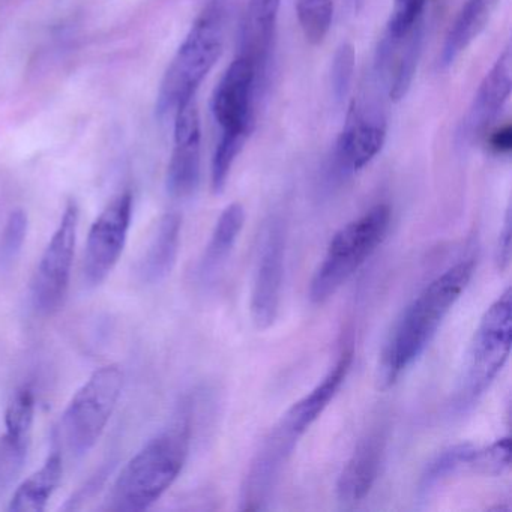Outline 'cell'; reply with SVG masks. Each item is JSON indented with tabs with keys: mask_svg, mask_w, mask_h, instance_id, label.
<instances>
[{
	"mask_svg": "<svg viewBox=\"0 0 512 512\" xmlns=\"http://www.w3.org/2000/svg\"><path fill=\"white\" fill-rule=\"evenodd\" d=\"M475 262L463 260L431 281L403 311L389 334L379 361V383L394 385L427 349L455 302L472 280Z\"/></svg>",
	"mask_w": 512,
	"mask_h": 512,
	"instance_id": "6da1fadb",
	"label": "cell"
},
{
	"mask_svg": "<svg viewBox=\"0 0 512 512\" xmlns=\"http://www.w3.org/2000/svg\"><path fill=\"white\" fill-rule=\"evenodd\" d=\"M187 415L149 440L122 469L107 499L110 511L140 512L151 508L181 475L190 449Z\"/></svg>",
	"mask_w": 512,
	"mask_h": 512,
	"instance_id": "7a4b0ae2",
	"label": "cell"
},
{
	"mask_svg": "<svg viewBox=\"0 0 512 512\" xmlns=\"http://www.w3.org/2000/svg\"><path fill=\"white\" fill-rule=\"evenodd\" d=\"M223 43V11L217 4L209 5L191 26L164 74L158 92V118L175 115L179 106L196 98L197 89L220 59Z\"/></svg>",
	"mask_w": 512,
	"mask_h": 512,
	"instance_id": "3957f363",
	"label": "cell"
},
{
	"mask_svg": "<svg viewBox=\"0 0 512 512\" xmlns=\"http://www.w3.org/2000/svg\"><path fill=\"white\" fill-rule=\"evenodd\" d=\"M389 223L391 209L377 205L335 233L311 280L310 299L314 304H325L370 259L385 239Z\"/></svg>",
	"mask_w": 512,
	"mask_h": 512,
	"instance_id": "277c9868",
	"label": "cell"
},
{
	"mask_svg": "<svg viewBox=\"0 0 512 512\" xmlns=\"http://www.w3.org/2000/svg\"><path fill=\"white\" fill-rule=\"evenodd\" d=\"M512 293L511 287L485 311L473 335L466 367L457 392L458 406L466 409L475 403L499 376L511 353Z\"/></svg>",
	"mask_w": 512,
	"mask_h": 512,
	"instance_id": "5b68a950",
	"label": "cell"
},
{
	"mask_svg": "<svg viewBox=\"0 0 512 512\" xmlns=\"http://www.w3.org/2000/svg\"><path fill=\"white\" fill-rule=\"evenodd\" d=\"M124 388L118 365L98 368L71 398L62 415V436L74 457L88 454L103 436Z\"/></svg>",
	"mask_w": 512,
	"mask_h": 512,
	"instance_id": "8992f818",
	"label": "cell"
},
{
	"mask_svg": "<svg viewBox=\"0 0 512 512\" xmlns=\"http://www.w3.org/2000/svg\"><path fill=\"white\" fill-rule=\"evenodd\" d=\"M79 208L70 202L62 214L58 229L47 244L34 280H32V304L40 314H52L64 304L70 287L71 268L76 251Z\"/></svg>",
	"mask_w": 512,
	"mask_h": 512,
	"instance_id": "52a82bcc",
	"label": "cell"
},
{
	"mask_svg": "<svg viewBox=\"0 0 512 512\" xmlns=\"http://www.w3.org/2000/svg\"><path fill=\"white\" fill-rule=\"evenodd\" d=\"M263 83L265 79L247 56L241 55L229 65L212 95V113L221 134H238L250 139Z\"/></svg>",
	"mask_w": 512,
	"mask_h": 512,
	"instance_id": "ba28073f",
	"label": "cell"
},
{
	"mask_svg": "<svg viewBox=\"0 0 512 512\" xmlns=\"http://www.w3.org/2000/svg\"><path fill=\"white\" fill-rule=\"evenodd\" d=\"M386 134L388 122L382 104L371 98H355L335 145V170L347 176L364 169L382 151Z\"/></svg>",
	"mask_w": 512,
	"mask_h": 512,
	"instance_id": "9c48e42d",
	"label": "cell"
},
{
	"mask_svg": "<svg viewBox=\"0 0 512 512\" xmlns=\"http://www.w3.org/2000/svg\"><path fill=\"white\" fill-rule=\"evenodd\" d=\"M133 218V196L122 193L112 200L89 230L83 274L89 286L107 280L124 253Z\"/></svg>",
	"mask_w": 512,
	"mask_h": 512,
	"instance_id": "30bf717a",
	"label": "cell"
},
{
	"mask_svg": "<svg viewBox=\"0 0 512 512\" xmlns=\"http://www.w3.org/2000/svg\"><path fill=\"white\" fill-rule=\"evenodd\" d=\"M284 263L286 230L283 223L274 218L263 232L251 292V319L256 328L262 331L274 325L280 310Z\"/></svg>",
	"mask_w": 512,
	"mask_h": 512,
	"instance_id": "8fae6325",
	"label": "cell"
},
{
	"mask_svg": "<svg viewBox=\"0 0 512 512\" xmlns=\"http://www.w3.org/2000/svg\"><path fill=\"white\" fill-rule=\"evenodd\" d=\"M173 151L167 170V191L175 199H187L196 191L200 178L202 125L196 98L178 107L175 115Z\"/></svg>",
	"mask_w": 512,
	"mask_h": 512,
	"instance_id": "7c38bea8",
	"label": "cell"
},
{
	"mask_svg": "<svg viewBox=\"0 0 512 512\" xmlns=\"http://www.w3.org/2000/svg\"><path fill=\"white\" fill-rule=\"evenodd\" d=\"M35 419V397L29 388L20 389L5 413V434L0 437V496L17 481L31 448Z\"/></svg>",
	"mask_w": 512,
	"mask_h": 512,
	"instance_id": "4fadbf2b",
	"label": "cell"
},
{
	"mask_svg": "<svg viewBox=\"0 0 512 512\" xmlns=\"http://www.w3.org/2000/svg\"><path fill=\"white\" fill-rule=\"evenodd\" d=\"M425 19L400 38L383 35L376 52V76L392 101L403 100L415 79L424 44Z\"/></svg>",
	"mask_w": 512,
	"mask_h": 512,
	"instance_id": "5bb4252c",
	"label": "cell"
},
{
	"mask_svg": "<svg viewBox=\"0 0 512 512\" xmlns=\"http://www.w3.org/2000/svg\"><path fill=\"white\" fill-rule=\"evenodd\" d=\"M511 89L512 56L508 47L494 62L491 70L485 74L470 104L469 112L461 122L460 139L463 142H476L490 130L491 125L499 118L503 107L508 103Z\"/></svg>",
	"mask_w": 512,
	"mask_h": 512,
	"instance_id": "9a60e30c",
	"label": "cell"
},
{
	"mask_svg": "<svg viewBox=\"0 0 512 512\" xmlns=\"http://www.w3.org/2000/svg\"><path fill=\"white\" fill-rule=\"evenodd\" d=\"M385 446V428H373L359 440L352 457L338 476L337 496L340 502L353 505L368 496L379 476Z\"/></svg>",
	"mask_w": 512,
	"mask_h": 512,
	"instance_id": "2e32d148",
	"label": "cell"
},
{
	"mask_svg": "<svg viewBox=\"0 0 512 512\" xmlns=\"http://www.w3.org/2000/svg\"><path fill=\"white\" fill-rule=\"evenodd\" d=\"M281 2L283 0H248L241 55L254 62L263 79L271 61Z\"/></svg>",
	"mask_w": 512,
	"mask_h": 512,
	"instance_id": "e0dca14e",
	"label": "cell"
},
{
	"mask_svg": "<svg viewBox=\"0 0 512 512\" xmlns=\"http://www.w3.org/2000/svg\"><path fill=\"white\" fill-rule=\"evenodd\" d=\"M181 229V215L169 212L161 218L139 266L140 277L145 283L157 284L169 277L178 259Z\"/></svg>",
	"mask_w": 512,
	"mask_h": 512,
	"instance_id": "ac0fdd59",
	"label": "cell"
},
{
	"mask_svg": "<svg viewBox=\"0 0 512 512\" xmlns=\"http://www.w3.org/2000/svg\"><path fill=\"white\" fill-rule=\"evenodd\" d=\"M496 5L497 0H464L440 53V65L443 68L451 67L481 35Z\"/></svg>",
	"mask_w": 512,
	"mask_h": 512,
	"instance_id": "d6986e66",
	"label": "cell"
},
{
	"mask_svg": "<svg viewBox=\"0 0 512 512\" xmlns=\"http://www.w3.org/2000/svg\"><path fill=\"white\" fill-rule=\"evenodd\" d=\"M244 223L245 211L241 203H232L221 212L200 262V277L203 280H214L215 275L221 271L232 254Z\"/></svg>",
	"mask_w": 512,
	"mask_h": 512,
	"instance_id": "ffe728a7",
	"label": "cell"
},
{
	"mask_svg": "<svg viewBox=\"0 0 512 512\" xmlns=\"http://www.w3.org/2000/svg\"><path fill=\"white\" fill-rule=\"evenodd\" d=\"M64 475L61 452L58 449L46 458L43 466L32 473L14 493L11 499L10 511L41 512L47 508L50 497L58 490Z\"/></svg>",
	"mask_w": 512,
	"mask_h": 512,
	"instance_id": "44dd1931",
	"label": "cell"
},
{
	"mask_svg": "<svg viewBox=\"0 0 512 512\" xmlns=\"http://www.w3.org/2000/svg\"><path fill=\"white\" fill-rule=\"evenodd\" d=\"M481 452L482 446H475L472 443H460L440 452L427 464L422 473L419 482L422 493H428L431 488L437 487L457 473L472 472L481 475Z\"/></svg>",
	"mask_w": 512,
	"mask_h": 512,
	"instance_id": "7402d4cb",
	"label": "cell"
},
{
	"mask_svg": "<svg viewBox=\"0 0 512 512\" xmlns=\"http://www.w3.org/2000/svg\"><path fill=\"white\" fill-rule=\"evenodd\" d=\"M299 25L308 43L325 41L334 17V0H296Z\"/></svg>",
	"mask_w": 512,
	"mask_h": 512,
	"instance_id": "603a6c76",
	"label": "cell"
},
{
	"mask_svg": "<svg viewBox=\"0 0 512 512\" xmlns=\"http://www.w3.org/2000/svg\"><path fill=\"white\" fill-rule=\"evenodd\" d=\"M356 52L350 43H343L335 52L331 67L332 97L338 104L343 103L352 89L355 77Z\"/></svg>",
	"mask_w": 512,
	"mask_h": 512,
	"instance_id": "cb8c5ba5",
	"label": "cell"
},
{
	"mask_svg": "<svg viewBox=\"0 0 512 512\" xmlns=\"http://www.w3.org/2000/svg\"><path fill=\"white\" fill-rule=\"evenodd\" d=\"M28 229V214L23 209L11 212L0 236V265H11L19 257L28 236Z\"/></svg>",
	"mask_w": 512,
	"mask_h": 512,
	"instance_id": "d4e9b609",
	"label": "cell"
},
{
	"mask_svg": "<svg viewBox=\"0 0 512 512\" xmlns=\"http://www.w3.org/2000/svg\"><path fill=\"white\" fill-rule=\"evenodd\" d=\"M427 2L428 0H394L385 34L394 38L406 35L410 29L415 28L416 23L425 19Z\"/></svg>",
	"mask_w": 512,
	"mask_h": 512,
	"instance_id": "484cf974",
	"label": "cell"
},
{
	"mask_svg": "<svg viewBox=\"0 0 512 512\" xmlns=\"http://www.w3.org/2000/svg\"><path fill=\"white\" fill-rule=\"evenodd\" d=\"M497 263L500 269H506L511 262V212L506 211L505 223L500 230L499 245H497Z\"/></svg>",
	"mask_w": 512,
	"mask_h": 512,
	"instance_id": "4316f807",
	"label": "cell"
},
{
	"mask_svg": "<svg viewBox=\"0 0 512 512\" xmlns=\"http://www.w3.org/2000/svg\"><path fill=\"white\" fill-rule=\"evenodd\" d=\"M512 146V130L511 125H505V127L500 128L499 131L491 136L490 139V148L493 149L497 154H506V152L511 151Z\"/></svg>",
	"mask_w": 512,
	"mask_h": 512,
	"instance_id": "83f0119b",
	"label": "cell"
}]
</instances>
